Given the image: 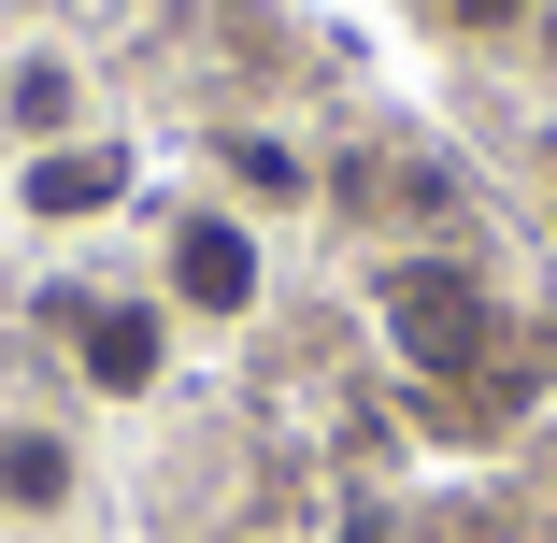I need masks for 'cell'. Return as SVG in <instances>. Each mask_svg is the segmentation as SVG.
<instances>
[{"label":"cell","mask_w":557,"mask_h":543,"mask_svg":"<svg viewBox=\"0 0 557 543\" xmlns=\"http://www.w3.org/2000/svg\"><path fill=\"white\" fill-rule=\"evenodd\" d=\"M386 314H400V358H429V372H486V344H500V314L458 272H386Z\"/></svg>","instance_id":"cell-1"},{"label":"cell","mask_w":557,"mask_h":543,"mask_svg":"<svg viewBox=\"0 0 557 543\" xmlns=\"http://www.w3.org/2000/svg\"><path fill=\"white\" fill-rule=\"evenodd\" d=\"M172 286H186L200 314H244V300H258V244L230 230V214H200V230L172 244Z\"/></svg>","instance_id":"cell-2"},{"label":"cell","mask_w":557,"mask_h":543,"mask_svg":"<svg viewBox=\"0 0 557 543\" xmlns=\"http://www.w3.org/2000/svg\"><path fill=\"white\" fill-rule=\"evenodd\" d=\"M72 358H86V386H115V400L158 386V314H129V300L115 314H72Z\"/></svg>","instance_id":"cell-3"},{"label":"cell","mask_w":557,"mask_h":543,"mask_svg":"<svg viewBox=\"0 0 557 543\" xmlns=\"http://www.w3.org/2000/svg\"><path fill=\"white\" fill-rule=\"evenodd\" d=\"M58 486H72V458L44 444V429H0V501H29V515H44Z\"/></svg>","instance_id":"cell-4"},{"label":"cell","mask_w":557,"mask_h":543,"mask_svg":"<svg viewBox=\"0 0 557 543\" xmlns=\"http://www.w3.org/2000/svg\"><path fill=\"white\" fill-rule=\"evenodd\" d=\"M29 200H44V214H100V200H115V158H44Z\"/></svg>","instance_id":"cell-5"},{"label":"cell","mask_w":557,"mask_h":543,"mask_svg":"<svg viewBox=\"0 0 557 543\" xmlns=\"http://www.w3.org/2000/svg\"><path fill=\"white\" fill-rule=\"evenodd\" d=\"M443 15H458V29H515L529 0H443Z\"/></svg>","instance_id":"cell-6"}]
</instances>
